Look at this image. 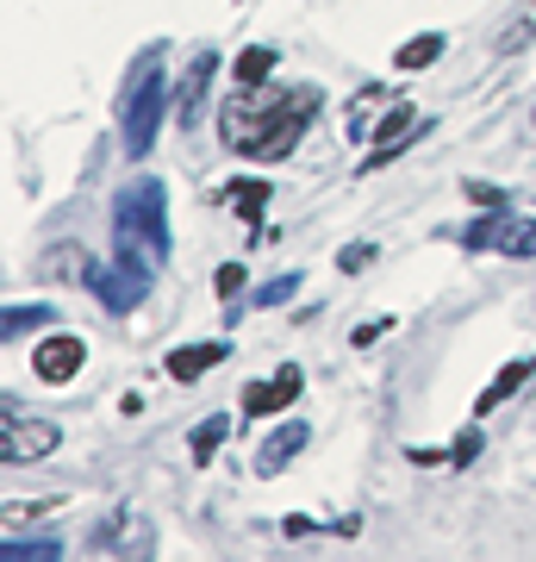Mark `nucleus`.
Instances as JSON below:
<instances>
[{
    "label": "nucleus",
    "mask_w": 536,
    "mask_h": 562,
    "mask_svg": "<svg viewBox=\"0 0 536 562\" xmlns=\"http://www.w3.org/2000/svg\"><path fill=\"white\" fill-rule=\"evenodd\" d=\"M318 106H324V94L312 81H287V88L238 81V94H225V106H219V138L243 162H281V157H294V144L306 138Z\"/></svg>",
    "instance_id": "1"
},
{
    "label": "nucleus",
    "mask_w": 536,
    "mask_h": 562,
    "mask_svg": "<svg viewBox=\"0 0 536 562\" xmlns=\"http://www.w3.org/2000/svg\"><path fill=\"white\" fill-rule=\"evenodd\" d=\"M113 244H119V257L144 262V269L169 262V201H162L157 176L132 181L119 194V206H113Z\"/></svg>",
    "instance_id": "2"
},
{
    "label": "nucleus",
    "mask_w": 536,
    "mask_h": 562,
    "mask_svg": "<svg viewBox=\"0 0 536 562\" xmlns=\"http://www.w3.org/2000/svg\"><path fill=\"white\" fill-rule=\"evenodd\" d=\"M162 113H169V101H162V57L144 50V63L132 69V81H125V94H119L125 157H150V144H157V132H162Z\"/></svg>",
    "instance_id": "3"
},
{
    "label": "nucleus",
    "mask_w": 536,
    "mask_h": 562,
    "mask_svg": "<svg viewBox=\"0 0 536 562\" xmlns=\"http://www.w3.org/2000/svg\"><path fill=\"white\" fill-rule=\"evenodd\" d=\"M461 244L468 250H499V257H536V220H524V213H512V206H493L487 220H475L468 232H461Z\"/></svg>",
    "instance_id": "4"
},
{
    "label": "nucleus",
    "mask_w": 536,
    "mask_h": 562,
    "mask_svg": "<svg viewBox=\"0 0 536 562\" xmlns=\"http://www.w3.org/2000/svg\"><path fill=\"white\" fill-rule=\"evenodd\" d=\"M57 443H62L57 425H50V419H25L20 406L0 419V462H7V469H20V462H44Z\"/></svg>",
    "instance_id": "5"
},
{
    "label": "nucleus",
    "mask_w": 536,
    "mask_h": 562,
    "mask_svg": "<svg viewBox=\"0 0 536 562\" xmlns=\"http://www.w3.org/2000/svg\"><path fill=\"white\" fill-rule=\"evenodd\" d=\"M150 276H157V269H144V262L119 257V262H100V269H88V288L100 294V306H106V313H132V306L150 294Z\"/></svg>",
    "instance_id": "6"
},
{
    "label": "nucleus",
    "mask_w": 536,
    "mask_h": 562,
    "mask_svg": "<svg viewBox=\"0 0 536 562\" xmlns=\"http://www.w3.org/2000/svg\"><path fill=\"white\" fill-rule=\"evenodd\" d=\"M418 132H424V113H418L412 101H399L394 113H380L375 144H368V162H362V176H368V169H387V162H394L399 150H406V144L418 138Z\"/></svg>",
    "instance_id": "7"
},
{
    "label": "nucleus",
    "mask_w": 536,
    "mask_h": 562,
    "mask_svg": "<svg viewBox=\"0 0 536 562\" xmlns=\"http://www.w3.org/2000/svg\"><path fill=\"white\" fill-rule=\"evenodd\" d=\"M81 362H88V350H81V338H69V331H57V338H44L38 350H32V369H38V382H50V387L76 382Z\"/></svg>",
    "instance_id": "8"
},
{
    "label": "nucleus",
    "mask_w": 536,
    "mask_h": 562,
    "mask_svg": "<svg viewBox=\"0 0 536 562\" xmlns=\"http://www.w3.org/2000/svg\"><path fill=\"white\" fill-rule=\"evenodd\" d=\"M213 76H219V50H199V57L187 63L181 88H175V120H181V125H199V113H206V94H213Z\"/></svg>",
    "instance_id": "9"
},
{
    "label": "nucleus",
    "mask_w": 536,
    "mask_h": 562,
    "mask_svg": "<svg viewBox=\"0 0 536 562\" xmlns=\"http://www.w3.org/2000/svg\"><path fill=\"white\" fill-rule=\"evenodd\" d=\"M299 401V369H281L275 382H250L243 387V413H250V419H275V413H287V406Z\"/></svg>",
    "instance_id": "10"
},
{
    "label": "nucleus",
    "mask_w": 536,
    "mask_h": 562,
    "mask_svg": "<svg viewBox=\"0 0 536 562\" xmlns=\"http://www.w3.org/2000/svg\"><path fill=\"white\" fill-rule=\"evenodd\" d=\"M306 443H312L306 419H287L281 431H269V443L256 450V469H262V475H281V469H287V462H294L299 450H306Z\"/></svg>",
    "instance_id": "11"
},
{
    "label": "nucleus",
    "mask_w": 536,
    "mask_h": 562,
    "mask_svg": "<svg viewBox=\"0 0 536 562\" xmlns=\"http://www.w3.org/2000/svg\"><path fill=\"white\" fill-rule=\"evenodd\" d=\"M531 375H536V357H517V362H505V369H499L493 382L480 387V401H475V419H480V413H493V406H505V401L517 394V387L531 382Z\"/></svg>",
    "instance_id": "12"
},
{
    "label": "nucleus",
    "mask_w": 536,
    "mask_h": 562,
    "mask_svg": "<svg viewBox=\"0 0 536 562\" xmlns=\"http://www.w3.org/2000/svg\"><path fill=\"white\" fill-rule=\"evenodd\" d=\"M213 362H225V344H181V350H169V382H199Z\"/></svg>",
    "instance_id": "13"
},
{
    "label": "nucleus",
    "mask_w": 536,
    "mask_h": 562,
    "mask_svg": "<svg viewBox=\"0 0 536 562\" xmlns=\"http://www.w3.org/2000/svg\"><path fill=\"white\" fill-rule=\"evenodd\" d=\"M225 201L238 206L243 220L256 225L262 220V206H269V181H256V176H238V181H225Z\"/></svg>",
    "instance_id": "14"
},
{
    "label": "nucleus",
    "mask_w": 536,
    "mask_h": 562,
    "mask_svg": "<svg viewBox=\"0 0 536 562\" xmlns=\"http://www.w3.org/2000/svg\"><path fill=\"white\" fill-rule=\"evenodd\" d=\"M443 57V32H424V38H412V44H399V69H412V76H418V69H431V63H437Z\"/></svg>",
    "instance_id": "15"
},
{
    "label": "nucleus",
    "mask_w": 536,
    "mask_h": 562,
    "mask_svg": "<svg viewBox=\"0 0 536 562\" xmlns=\"http://www.w3.org/2000/svg\"><path fill=\"white\" fill-rule=\"evenodd\" d=\"M231 438V425H225V413H213L206 425H194V438H187V457L194 462H213V450Z\"/></svg>",
    "instance_id": "16"
},
{
    "label": "nucleus",
    "mask_w": 536,
    "mask_h": 562,
    "mask_svg": "<svg viewBox=\"0 0 536 562\" xmlns=\"http://www.w3.org/2000/svg\"><path fill=\"white\" fill-rule=\"evenodd\" d=\"M275 50H269V44H250V50H238V81H250V88H256V81H269L275 76Z\"/></svg>",
    "instance_id": "17"
},
{
    "label": "nucleus",
    "mask_w": 536,
    "mask_h": 562,
    "mask_svg": "<svg viewBox=\"0 0 536 562\" xmlns=\"http://www.w3.org/2000/svg\"><path fill=\"white\" fill-rule=\"evenodd\" d=\"M32 325H50V306H7V338H20Z\"/></svg>",
    "instance_id": "18"
},
{
    "label": "nucleus",
    "mask_w": 536,
    "mask_h": 562,
    "mask_svg": "<svg viewBox=\"0 0 536 562\" xmlns=\"http://www.w3.org/2000/svg\"><path fill=\"white\" fill-rule=\"evenodd\" d=\"M380 101H387L380 88H368V94H356V106H350V138H362V132H368V113H375Z\"/></svg>",
    "instance_id": "19"
},
{
    "label": "nucleus",
    "mask_w": 536,
    "mask_h": 562,
    "mask_svg": "<svg viewBox=\"0 0 536 562\" xmlns=\"http://www.w3.org/2000/svg\"><path fill=\"white\" fill-rule=\"evenodd\" d=\"M368 262H375V244H343V250H338V269H343V276H362Z\"/></svg>",
    "instance_id": "20"
},
{
    "label": "nucleus",
    "mask_w": 536,
    "mask_h": 562,
    "mask_svg": "<svg viewBox=\"0 0 536 562\" xmlns=\"http://www.w3.org/2000/svg\"><path fill=\"white\" fill-rule=\"evenodd\" d=\"M294 294H299V276H281L269 288H256V306H281V301H294Z\"/></svg>",
    "instance_id": "21"
},
{
    "label": "nucleus",
    "mask_w": 536,
    "mask_h": 562,
    "mask_svg": "<svg viewBox=\"0 0 536 562\" xmlns=\"http://www.w3.org/2000/svg\"><path fill=\"white\" fill-rule=\"evenodd\" d=\"M475 457H480V425H468V431H461V438L449 443V462H456V469H468Z\"/></svg>",
    "instance_id": "22"
},
{
    "label": "nucleus",
    "mask_w": 536,
    "mask_h": 562,
    "mask_svg": "<svg viewBox=\"0 0 536 562\" xmlns=\"http://www.w3.org/2000/svg\"><path fill=\"white\" fill-rule=\"evenodd\" d=\"M7 557H13V562H57L62 550H57V543H7Z\"/></svg>",
    "instance_id": "23"
},
{
    "label": "nucleus",
    "mask_w": 536,
    "mask_h": 562,
    "mask_svg": "<svg viewBox=\"0 0 536 562\" xmlns=\"http://www.w3.org/2000/svg\"><path fill=\"white\" fill-rule=\"evenodd\" d=\"M468 201H480V206H512V194H505V188H493V181H468Z\"/></svg>",
    "instance_id": "24"
},
{
    "label": "nucleus",
    "mask_w": 536,
    "mask_h": 562,
    "mask_svg": "<svg viewBox=\"0 0 536 562\" xmlns=\"http://www.w3.org/2000/svg\"><path fill=\"white\" fill-rule=\"evenodd\" d=\"M213 288H219V301H231V294L243 288V269H238V262H225L219 276H213Z\"/></svg>",
    "instance_id": "25"
},
{
    "label": "nucleus",
    "mask_w": 536,
    "mask_h": 562,
    "mask_svg": "<svg viewBox=\"0 0 536 562\" xmlns=\"http://www.w3.org/2000/svg\"><path fill=\"white\" fill-rule=\"evenodd\" d=\"M69 262H88V257H81V250H50V257H44V276H69Z\"/></svg>",
    "instance_id": "26"
},
{
    "label": "nucleus",
    "mask_w": 536,
    "mask_h": 562,
    "mask_svg": "<svg viewBox=\"0 0 536 562\" xmlns=\"http://www.w3.org/2000/svg\"><path fill=\"white\" fill-rule=\"evenodd\" d=\"M524 44H531V20H517L512 32H505V38H499V50H524Z\"/></svg>",
    "instance_id": "27"
},
{
    "label": "nucleus",
    "mask_w": 536,
    "mask_h": 562,
    "mask_svg": "<svg viewBox=\"0 0 536 562\" xmlns=\"http://www.w3.org/2000/svg\"><path fill=\"white\" fill-rule=\"evenodd\" d=\"M531 120H536V113H531Z\"/></svg>",
    "instance_id": "28"
}]
</instances>
